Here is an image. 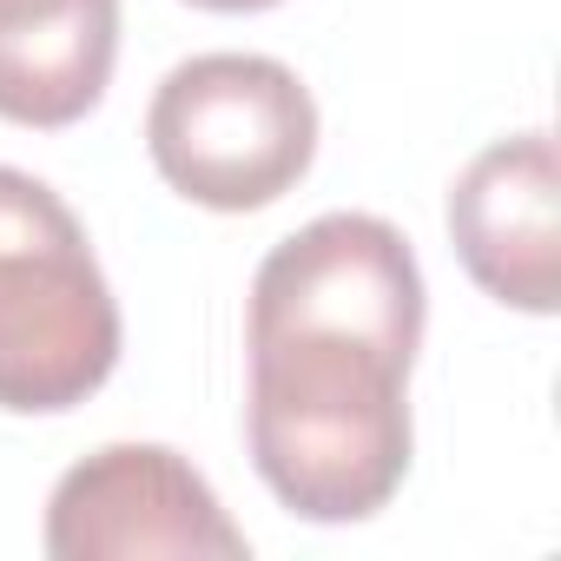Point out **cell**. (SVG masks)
<instances>
[{
  "label": "cell",
  "mask_w": 561,
  "mask_h": 561,
  "mask_svg": "<svg viewBox=\"0 0 561 561\" xmlns=\"http://www.w3.org/2000/svg\"><path fill=\"white\" fill-rule=\"evenodd\" d=\"M251 462L305 522H364L410 476L416 351L351 324H251Z\"/></svg>",
  "instance_id": "1"
},
{
  "label": "cell",
  "mask_w": 561,
  "mask_h": 561,
  "mask_svg": "<svg viewBox=\"0 0 561 561\" xmlns=\"http://www.w3.org/2000/svg\"><path fill=\"white\" fill-rule=\"evenodd\" d=\"M47 554L54 561H146V554L244 561L251 541L179 449L106 443L54 482Z\"/></svg>",
  "instance_id": "4"
},
{
  "label": "cell",
  "mask_w": 561,
  "mask_h": 561,
  "mask_svg": "<svg viewBox=\"0 0 561 561\" xmlns=\"http://www.w3.org/2000/svg\"><path fill=\"white\" fill-rule=\"evenodd\" d=\"M456 257L495 305L548 318L561 305V165L548 133L482 146L449 185Z\"/></svg>",
  "instance_id": "5"
},
{
  "label": "cell",
  "mask_w": 561,
  "mask_h": 561,
  "mask_svg": "<svg viewBox=\"0 0 561 561\" xmlns=\"http://www.w3.org/2000/svg\"><path fill=\"white\" fill-rule=\"evenodd\" d=\"M119 54V0H0V119L73 126Z\"/></svg>",
  "instance_id": "6"
},
{
  "label": "cell",
  "mask_w": 561,
  "mask_h": 561,
  "mask_svg": "<svg viewBox=\"0 0 561 561\" xmlns=\"http://www.w3.org/2000/svg\"><path fill=\"white\" fill-rule=\"evenodd\" d=\"M119 364V305L73 205L0 165V410L60 416Z\"/></svg>",
  "instance_id": "2"
},
{
  "label": "cell",
  "mask_w": 561,
  "mask_h": 561,
  "mask_svg": "<svg viewBox=\"0 0 561 561\" xmlns=\"http://www.w3.org/2000/svg\"><path fill=\"white\" fill-rule=\"evenodd\" d=\"M146 146L179 198L257 211L311 172L318 100L271 54H192L159 80Z\"/></svg>",
  "instance_id": "3"
},
{
  "label": "cell",
  "mask_w": 561,
  "mask_h": 561,
  "mask_svg": "<svg viewBox=\"0 0 561 561\" xmlns=\"http://www.w3.org/2000/svg\"><path fill=\"white\" fill-rule=\"evenodd\" d=\"M192 8H211V14H264L277 0H192Z\"/></svg>",
  "instance_id": "7"
}]
</instances>
